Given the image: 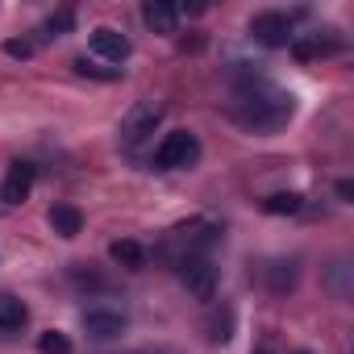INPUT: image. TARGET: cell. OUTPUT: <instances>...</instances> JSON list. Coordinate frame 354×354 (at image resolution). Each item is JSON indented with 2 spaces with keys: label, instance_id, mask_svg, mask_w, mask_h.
I'll return each instance as SVG.
<instances>
[{
  "label": "cell",
  "instance_id": "1",
  "mask_svg": "<svg viewBox=\"0 0 354 354\" xmlns=\"http://www.w3.org/2000/svg\"><path fill=\"white\" fill-rule=\"evenodd\" d=\"M234 117H238L246 129H254V133L279 129V125L292 117V96H288L283 88L267 84V80H246V84L234 92Z\"/></svg>",
  "mask_w": 354,
  "mask_h": 354
},
{
  "label": "cell",
  "instance_id": "2",
  "mask_svg": "<svg viewBox=\"0 0 354 354\" xmlns=\"http://www.w3.org/2000/svg\"><path fill=\"white\" fill-rule=\"evenodd\" d=\"M196 158H201V142H196V133H188V129H171V133L158 142V150H154V167H162V171L192 167Z\"/></svg>",
  "mask_w": 354,
  "mask_h": 354
},
{
  "label": "cell",
  "instance_id": "3",
  "mask_svg": "<svg viewBox=\"0 0 354 354\" xmlns=\"http://www.w3.org/2000/svg\"><path fill=\"white\" fill-rule=\"evenodd\" d=\"M158 121H162V104H158V100H138V104L125 113V121H121V142H125V146H142V142L154 133Z\"/></svg>",
  "mask_w": 354,
  "mask_h": 354
},
{
  "label": "cell",
  "instance_id": "4",
  "mask_svg": "<svg viewBox=\"0 0 354 354\" xmlns=\"http://www.w3.org/2000/svg\"><path fill=\"white\" fill-rule=\"evenodd\" d=\"M180 279H184L188 292L201 296V300H213V292H217V267H213L205 254H188V259L180 263Z\"/></svg>",
  "mask_w": 354,
  "mask_h": 354
},
{
  "label": "cell",
  "instance_id": "5",
  "mask_svg": "<svg viewBox=\"0 0 354 354\" xmlns=\"http://www.w3.org/2000/svg\"><path fill=\"white\" fill-rule=\"evenodd\" d=\"M250 34H254V42H263V46H288V42L296 38L288 13H259V17L250 21Z\"/></svg>",
  "mask_w": 354,
  "mask_h": 354
},
{
  "label": "cell",
  "instance_id": "6",
  "mask_svg": "<svg viewBox=\"0 0 354 354\" xmlns=\"http://www.w3.org/2000/svg\"><path fill=\"white\" fill-rule=\"evenodd\" d=\"M88 46H92V55H100V59H109V63H125V59H129V38H125L121 30H109V26L92 30V34H88Z\"/></svg>",
  "mask_w": 354,
  "mask_h": 354
},
{
  "label": "cell",
  "instance_id": "7",
  "mask_svg": "<svg viewBox=\"0 0 354 354\" xmlns=\"http://www.w3.org/2000/svg\"><path fill=\"white\" fill-rule=\"evenodd\" d=\"M34 188V162H13L5 175V188H0V205H21Z\"/></svg>",
  "mask_w": 354,
  "mask_h": 354
},
{
  "label": "cell",
  "instance_id": "8",
  "mask_svg": "<svg viewBox=\"0 0 354 354\" xmlns=\"http://www.w3.org/2000/svg\"><path fill=\"white\" fill-rule=\"evenodd\" d=\"M84 325L92 337H117L125 329V313H113V308H88L84 313Z\"/></svg>",
  "mask_w": 354,
  "mask_h": 354
},
{
  "label": "cell",
  "instance_id": "9",
  "mask_svg": "<svg viewBox=\"0 0 354 354\" xmlns=\"http://www.w3.org/2000/svg\"><path fill=\"white\" fill-rule=\"evenodd\" d=\"M142 17H146V26H150L154 34H171V30H175V21H180V9L167 5V0H146Z\"/></svg>",
  "mask_w": 354,
  "mask_h": 354
},
{
  "label": "cell",
  "instance_id": "10",
  "mask_svg": "<svg viewBox=\"0 0 354 354\" xmlns=\"http://www.w3.org/2000/svg\"><path fill=\"white\" fill-rule=\"evenodd\" d=\"M50 230H55L59 238H75V234L84 230L80 209H71V205H55V209H50Z\"/></svg>",
  "mask_w": 354,
  "mask_h": 354
},
{
  "label": "cell",
  "instance_id": "11",
  "mask_svg": "<svg viewBox=\"0 0 354 354\" xmlns=\"http://www.w3.org/2000/svg\"><path fill=\"white\" fill-rule=\"evenodd\" d=\"M21 325H26V304H21L17 296H0V329L13 333V329H21Z\"/></svg>",
  "mask_w": 354,
  "mask_h": 354
},
{
  "label": "cell",
  "instance_id": "12",
  "mask_svg": "<svg viewBox=\"0 0 354 354\" xmlns=\"http://www.w3.org/2000/svg\"><path fill=\"white\" fill-rule=\"evenodd\" d=\"M109 254H113L121 267H133V271L146 263V254H142V246H138V242H113V246H109Z\"/></svg>",
  "mask_w": 354,
  "mask_h": 354
},
{
  "label": "cell",
  "instance_id": "13",
  "mask_svg": "<svg viewBox=\"0 0 354 354\" xmlns=\"http://www.w3.org/2000/svg\"><path fill=\"white\" fill-rule=\"evenodd\" d=\"M292 50H296V59H313V55H329V50H337V42H321V34H317V38H300V42H292Z\"/></svg>",
  "mask_w": 354,
  "mask_h": 354
},
{
  "label": "cell",
  "instance_id": "14",
  "mask_svg": "<svg viewBox=\"0 0 354 354\" xmlns=\"http://www.w3.org/2000/svg\"><path fill=\"white\" fill-rule=\"evenodd\" d=\"M38 350H42V354H71V342H67L63 333H55V329H46V333L38 337Z\"/></svg>",
  "mask_w": 354,
  "mask_h": 354
},
{
  "label": "cell",
  "instance_id": "15",
  "mask_svg": "<svg viewBox=\"0 0 354 354\" xmlns=\"http://www.w3.org/2000/svg\"><path fill=\"white\" fill-rule=\"evenodd\" d=\"M267 213H300V196L296 192H279L267 201Z\"/></svg>",
  "mask_w": 354,
  "mask_h": 354
},
{
  "label": "cell",
  "instance_id": "16",
  "mask_svg": "<svg viewBox=\"0 0 354 354\" xmlns=\"http://www.w3.org/2000/svg\"><path fill=\"white\" fill-rule=\"evenodd\" d=\"M5 50H9L13 59H30V55H34V42H9Z\"/></svg>",
  "mask_w": 354,
  "mask_h": 354
},
{
  "label": "cell",
  "instance_id": "17",
  "mask_svg": "<svg viewBox=\"0 0 354 354\" xmlns=\"http://www.w3.org/2000/svg\"><path fill=\"white\" fill-rule=\"evenodd\" d=\"M259 354H267V350H259Z\"/></svg>",
  "mask_w": 354,
  "mask_h": 354
},
{
  "label": "cell",
  "instance_id": "18",
  "mask_svg": "<svg viewBox=\"0 0 354 354\" xmlns=\"http://www.w3.org/2000/svg\"><path fill=\"white\" fill-rule=\"evenodd\" d=\"M300 354H308V350H300Z\"/></svg>",
  "mask_w": 354,
  "mask_h": 354
}]
</instances>
